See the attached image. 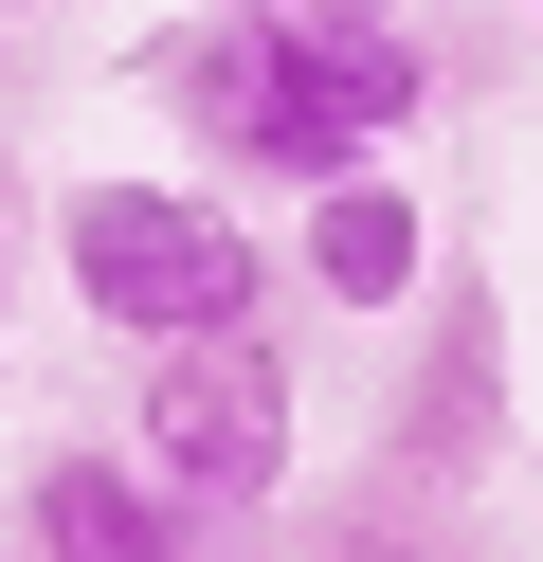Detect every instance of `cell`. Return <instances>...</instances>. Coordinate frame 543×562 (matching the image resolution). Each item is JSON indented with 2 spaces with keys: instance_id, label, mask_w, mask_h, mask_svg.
Listing matches in <instances>:
<instances>
[{
  "instance_id": "cell-1",
  "label": "cell",
  "mask_w": 543,
  "mask_h": 562,
  "mask_svg": "<svg viewBox=\"0 0 543 562\" xmlns=\"http://www.w3.org/2000/svg\"><path fill=\"white\" fill-rule=\"evenodd\" d=\"M127 74H145V110L200 127L217 200L236 182L326 200V182H362V164L434 110V37L398 0H308V19H236V0H217V19H163Z\"/></svg>"
},
{
  "instance_id": "cell-2",
  "label": "cell",
  "mask_w": 543,
  "mask_h": 562,
  "mask_svg": "<svg viewBox=\"0 0 543 562\" xmlns=\"http://www.w3.org/2000/svg\"><path fill=\"white\" fill-rule=\"evenodd\" d=\"M55 272L109 345H217V327H272V236L236 218L217 182H145V164H91L55 182Z\"/></svg>"
},
{
  "instance_id": "cell-3",
  "label": "cell",
  "mask_w": 543,
  "mask_h": 562,
  "mask_svg": "<svg viewBox=\"0 0 543 562\" xmlns=\"http://www.w3.org/2000/svg\"><path fill=\"white\" fill-rule=\"evenodd\" d=\"M290 436H308V417H290V345L272 327H217V345H163V363H145V472H163V508L181 526H253L290 490Z\"/></svg>"
},
{
  "instance_id": "cell-4",
  "label": "cell",
  "mask_w": 543,
  "mask_h": 562,
  "mask_svg": "<svg viewBox=\"0 0 543 562\" xmlns=\"http://www.w3.org/2000/svg\"><path fill=\"white\" fill-rule=\"evenodd\" d=\"M19 562H200V526L163 508V472H145V453L55 436V453L19 472Z\"/></svg>"
},
{
  "instance_id": "cell-5",
  "label": "cell",
  "mask_w": 543,
  "mask_h": 562,
  "mask_svg": "<svg viewBox=\"0 0 543 562\" xmlns=\"http://www.w3.org/2000/svg\"><path fill=\"white\" fill-rule=\"evenodd\" d=\"M290 272H308L344 327H381V308H417L434 291V218H417V182L398 164H362V182H326L308 218H290Z\"/></svg>"
},
{
  "instance_id": "cell-6",
  "label": "cell",
  "mask_w": 543,
  "mask_h": 562,
  "mask_svg": "<svg viewBox=\"0 0 543 562\" xmlns=\"http://www.w3.org/2000/svg\"><path fill=\"white\" fill-rule=\"evenodd\" d=\"M507 308L471 291V272H434V400L398 417V472H471V436H489V400H507Z\"/></svg>"
},
{
  "instance_id": "cell-7",
  "label": "cell",
  "mask_w": 543,
  "mask_h": 562,
  "mask_svg": "<svg viewBox=\"0 0 543 562\" xmlns=\"http://www.w3.org/2000/svg\"><path fill=\"white\" fill-rule=\"evenodd\" d=\"M236 19H308V0H236Z\"/></svg>"
},
{
  "instance_id": "cell-8",
  "label": "cell",
  "mask_w": 543,
  "mask_h": 562,
  "mask_svg": "<svg viewBox=\"0 0 543 562\" xmlns=\"http://www.w3.org/2000/svg\"><path fill=\"white\" fill-rule=\"evenodd\" d=\"M0 327H19V255H0Z\"/></svg>"
}]
</instances>
